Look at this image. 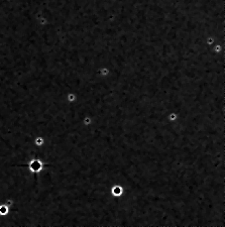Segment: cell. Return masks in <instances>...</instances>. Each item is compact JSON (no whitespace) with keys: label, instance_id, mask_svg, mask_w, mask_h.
<instances>
[{"label":"cell","instance_id":"cell-1","mask_svg":"<svg viewBox=\"0 0 225 227\" xmlns=\"http://www.w3.org/2000/svg\"><path fill=\"white\" fill-rule=\"evenodd\" d=\"M27 167H28V171H29L30 173L34 174V175H38V174H40V172L44 171V163L40 159H38V157H32V159L28 161Z\"/></svg>","mask_w":225,"mask_h":227},{"label":"cell","instance_id":"cell-2","mask_svg":"<svg viewBox=\"0 0 225 227\" xmlns=\"http://www.w3.org/2000/svg\"><path fill=\"white\" fill-rule=\"evenodd\" d=\"M124 193H125V189L120 184H114L110 188V194L115 199H120L124 195Z\"/></svg>","mask_w":225,"mask_h":227},{"label":"cell","instance_id":"cell-3","mask_svg":"<svg viewBox=\"0 0 225 227\" xmlns=\"http://www.w3.org/2000/svg\"><path fill=\"white\" fill-rule=\"evenodd\" d=\"M9 211H10V208L5 203L0 204V216L1 217H6L9 214Z\"/></svg>","mask_w":225,"mask_h":227},{"label":"cell","instance_id":"cell-4","mask_svg":"<svg viewBox=\"0 0 225 227\" xmlns=\"http://www.w3.org/2000/svg\"><path fill=\"white\" fill-rule=\"evenodd\" d=\"M34 144L38 148H40V146H44L46 144V139L42 136H36L34 139Z\"/></svg>","mask_w":225,"mask_h":227},{"label":"cell","instance_id":"cell-5","mask_svg":"<svg viewBox=\"0 0 225 227\" xmlns=\"http://www.w3.org/2000/svg\"><path fill=\"white\" fill-rule=\"evenodd\" d=\"M82 122H83V125L86 126V127H89V125H91V124L93 123V121H92V119L89 117V116L84 118V120Z\"/></svg>","mask_w":225,"mask_h":227},{"label":"cell","instance_id":"cell-6","mask_svg":"<svg viewBox=\"0 0 225 227\" xmlns=\"http://www.w3.org/2000/svg\"><path fill=\"white\" fill-rule=\"evenodd\" d=\"M169 119H170V121H171V122L177 121V120H178V114L171 113V114H170V116H169Z\"/></svg>","mask_w":225,"mask_h":227}]
</instances>
